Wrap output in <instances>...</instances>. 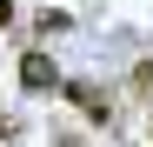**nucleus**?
<instances>
[{
    "label": "nucleus",
    "mask_w": 153,
    "mask_h": 147,
    "mask_svg": "<svg viewBox=\"0 0 153 147\" xmlns=\"http://www.w3.org/2000/svg\"><path fill=\"white\" fill-rule=\"evenodd\" d=\"M20 87H27V94H47V87H60L53 60H47V54H20Z\"/></svg>",
    "instance_id": "f257e3e1"
},
{
    "label": "nucleus",
    "mask_w": 153,
    "mask_h": 147,
    "mask_svg": "<svg viewBox=\"0 0 153 147\" xmlns=\"http://www.w3.org/2000/svg\"><path fill=\"white\" fill-rule=\"evenodd\" d=\"M67 100H73V107H80L87 120H107V94H100L93 80H73V87H67Z\"/></svg>",
    "instance_id": "f03ea898"
},
{
    "label": "nucleus",
    "mask_w": 153,
    "mask_h": 147,
    "mask_svg": "<svg viewBox=\"0 0 153 147\" xmlns=\"http://www.w3.org/2000/svg\"><path fill=\"white\" fill-rule=\"evenodd\" d=\"M7 134H13V114H7V107H0V140H7Z\"/></svg>",
    "instance_id": "7ed1b4c3"
},
{
    "label": "nucleus",
    "mask_w": 153,
    "mask_h": 147,
    "mask_svg": "<svg viewBox=\"0 0 153 147\" xmlns=\"http://www.w3.org/2000/svg\"><path fill=\"white\" fill-rule=\"evenodd\" d=\"M7 20H13V0H0V27H7Z\"/></svg>",
    "instance_id": "20e7f679"
}]
</instances>
